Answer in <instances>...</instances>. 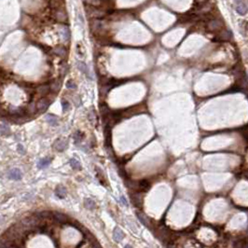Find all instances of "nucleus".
I'll return each mask as SVG.
<instances>
[{
	"label": "nucleus",
	"instance_id": "obj_28",
	"mask_svg": "<svg viewBox=\"0 0 248 248\" xmlns=\"http://www.w3.org/2000/svg\"><path fill=\"white\" fill-rule=\"evenodd\" d=\"M62 105H63V112H65V111H67L68 109H69V103L67 102V101H65V100H63L62 101Z\"/></svg>",
	"mask_w": 248,
	"mask_h": 248
},
{
	"label": "nucleus",
	"instance_id": "obj_7",
	"mask_svg": "<svg viewBox=\"0 0 248 248\" xmlns=\"http://www.w3.org/2000/svg\"><path fill=\"white\" fill-rule=\"evenodd\" d=\"M124 235H123V231L120 230L119 228H115L114 230V234H113V238H114V240L116 241L117 243H119L120 241H121L123 239Z\"/></svg>",
	"mask_w": 248,
	"mask_h": 248
},
{
	"label": "nucleus",
	"instance_id": "obj_34",
	"mask_svg": "<svg viewBox=\"0 0 248 248\" xmlns=\"http://www.w3.org/2000/svg\"><path fill=\"white\" fill-rule=\"evenodd\" d=\"M0 115H5V112H4V110L2 109L1 105H0Z\"/></svg>",
	"mask_w": 248,
	"mask_h": 248
},
{
	"label": "nucleus",
	"instance_id": "obj_17",
	"mask_svg": "<svg viewBox=\"0 0 248 248\" xmlns=\"http://www.w3.org/2000/svg\"><path fill=\"white\" fill-rule=\"evenodd\" d=\"M54 53L60 56V57H65L66 55V49L63 47H57L54 49Z\"/></svg>",
	"mask_w": 248,
	"mask_h": 248
},
{
	"label": "nucleus",
	"instance_id": "obj_14",
	"mask_svg": "<svg viewBox=\"0 0 248 248\" xmlns=\"http://www.w3.org/2000/svg\"><path fill=\"white\" fill-rule=\"evenodd\" d=\"M35 216H37L38 218H39V219H47V218L52 217V214H51V213L48 212V211H43V212L37 213V214H35Z\"/></svg>",
	"mask_w": 248,
	"mask_h": 248
},
{
	"label": "nucleus",
	"instance_id": "obj_11",
	"mask_svg": "<svg viewBox=\"0 0 248 248\" xmlns=\"http://www.w3.org/2000/svg\"><path fill=\"white\" fill-rule=\"evenodd\" d=\"M132 202L136 205V206H141V204H142V195L141 193L139 192H136V193H133L132 194Z\"/></svg>",
	"mask_w": 248,
	"mask_h": 248
},
{
	"label": "nucleus",
	"instance_id": "obj_20",
	"mask_svg": "<svg viewBox=\"0 0 248 248\" xmlns=\"http://www.w3.org/2000/svg\"><path fill=\"white\" fill-rule=\"evenodd\" d=\"M84 205H85V207L86 208H88V209H94L95 208V202H94V201H93L91 199H85V201H84Z\"/></svg>",
	"mask_w": 248,
	"mask_h": 248
},
{
	"label": "nucleus",
	"instance_id": "obj_32",
	"mask_svg": "<svg viewBox=\"0 0 248 248\" xmlns=\"http://www.w3.org/2000/svg\"><path fill=\"white\" fill-rule=\"evenodd\" d=\"M120 202H122V204L124 205V206H127V205H128V202H127V200L125 199V197H124V196H121V197H120Z\"/></svg>",
	"mask_w": 248,
	"mask_h": 248
},
{
	"label": "nucleus",
	"instance_id": "obj_1",
	"mask_svg": "<svg viewBox=\"0 0 248 248\" xmlns=\"http://www.w3.org/2000/svg\"><path fill=\"white\" fill-rule=\"evenodd\" d=\"M35 105H37L38 111H39V112H44V111H46L47 108L49 107V102L48 101V99H46V98H41L40 100H38V103L35 104Z\"/></svg>",
	"mask_w": 248,
	"mask_h": 248
},
{
	"label": "nucleus",
	"instance_id": "obj_9",
	"mask_svg": "<svg viewBox=\"0 0 248 248\" xmlns=\"http://www.w3.org/2000/svg\"><path fill=\"white\" fill-rule=\"evenodd\" d=\"M55 194L57 197H59L60 199H63L66 195V188L63 186H58L55 189Z\"/></svg>",
	"mask_w": 248,
	"mask_h": 248
},
{
	"label": "nucleus",
	"instance_id": "obj_31",
	"mask_svg": "<svg viewBox=\"0 0 248 248\" xmlns=\"http://www.w3.org/2000/svg\"><path fill=\"white\" fill-rule=\"evenodd\" d=\"M85 1L91 4V5H98L99 3H100V0H85Z\"/></svg>",
	"mask_w": 248,
	"mask_h": 248
},
{
	"label": "nucleus",
	"instance_id": "obj_4",
	"mask_svg": "<svg viewBox=\"0 0 248 248\" xmlns=\"http://www.w3.org/2000/svg\"><path fill=\"white\" fill-rule=\"evenodd\" d=\"M52 217L54 218V220L55 221H57L59 223H62V224H65L67 222V216L65 215H63L62 214V213H59V212H54L53 214H52Z\"/></svg>",
	"mask_w": 248,
	"mask_h": 248
},
{
	"label": "nucleus",
	"instance_id": "obj_6",
	"mask_svg": "<svg viewBox=\"0 0 248 248\" xmlns=\"http://www.w3.org/2000/svg\"><path fill=\"white\" fill-rule=\"evenodd\" d=\"M9 177L13 180H20L22 178V173L19 169H12L9 173Z\"/></svg>",
	"mask_w": 248,
	"mask_h": 248
},
{
	"label": "nucleus",
	"instance_id": "obj_18",
	"mask_svg": "<svg viewBox=\"0 0 248 248\" xmlns=\"http://www.w3.org/2000/svg\"><path fill=\"white\" fill-rule=\"evenodd\" d=\"M138 187H139V189L145 191V190H147L148 188H149L150 184L147 180H142V181L138 182Z\"/></svg>",
	"mask_w": 248,
	"mask_h": 248
},
{
	"label": "nucleus",
	"instance_id": "obj_30",
	"mask_svg": "<svg viewBox=\"0 0 248 248\" xmlns=\"http://www.w3.org/2000/svg\"><path fill=\"white\" fill-rule=\"evenodd\" d=\"M66 87L68 88V89H76V84L73 82V81H68L67 83H66Z\"/></svg>",
	"mask_w": 248,
	"mask_h": 248
},
{
	"label": "nucleus",
	"instance_id": "obj_29",
	"mask_svg": "<svg viewBox=\"0 0 248 248\" xmlns=\"http://www.w3.org/2000/svg\"><path fill=\"white\" fill-rule=\"evenodd\" d=\"M63 38L65 40H67L69 38V31L67 28H63Z\"/></svg>",
	"mask_w": 248,
	"mask_h": 248
},
{
	"label": "nucleus",
	"instance_id": "obj_21",
	"mask_svg": "<svg viewBox=\"0 0 248 248\" xmlns=\"http://www.w3.org/2000/svg\"><path fill=\"white\" fill-rule=\"evenodd\" d=\"M230 38H231V34L228 30H225V31L221 32L220 35H219V38H220L221 40H229Z\"/></svg>",
	"mask_w": 248,
	"mask_h": 248
},
{
	"label": "nucleus",
	"instance_id": "obj_24",
	"mask_svg": "<svg viewBox=\"0 0 248 248\" xmlns=\"http://www.w3.org/2000/svg\"><path fill=\"white\" fill-rule=\"evenodd\" d=\"M137 217L139 218V220L142 224H144L146 226H148V222H147V219H146V216L144 215V214H141V213H137L136 214Z\"/></svg>",
	"mask_w": 248,
	"mask_h": 248
},
{
	"label": "nucleus",
	"instance_id": "obj_23",
	"mask_svg": "<svg viewBox=\"0 0 248 248\" xmlns=\"http://www.w3.org/2000/svg\"><path fill=\"white\" fill-rule=\"evenodd\" d=\"M49 163H51V160L49 159H42L38 161V166L39 168H44V167H47Z\"/></svg>",
	"mask_w": 248,
	"mask_h": 248
},
{
	"label": "nucleus",
	"instance_id": "obj_27",
	"mask_svg": "<svg viewBox=\"0 0 248 248\" xmlns=\"http://www.w3.org/2000/svg\"><path fill=\"white\" fill-rule=\"evenodd\" d=\"M89 118H90V120H91V122L93 123V124H95V122L97 121V118H96V115H95V113L94 112H90V115H89Z\"/></svg>",
	"mask_w": 248,
	"mask_h": 248
},
{
	"label": "nucleus",
	"instance_id": "obj_33",
	"mask_svg": "<svg viewBox=\"0 0 248 248\" xmlns=\"http://www.w3.org/2000/svg\"><path fill=\"white\" fill-rule=\"evenodd\" d=\"M18 151H19L21 154H24V148L22 146V145H19V146H18Z\"/></svg>",
	"mask_w": 248,
	"mask_h": 248
},
{
	"label": "nucleus",
	"instance_id": "obj_16",
	"mask_svg": "<svg viewBox=\"0 0 248 248\" xmlns=\"http://www.w3.org/2000/svg\"><path fill=\"white\" fill-rule=\"evenodd\" d=\"M49 89L52 91V93H58L61 89V82L60 81H54L52 82L51 85H49Z\"/></svg>",
	"mask_w": 248,
	"mask_h": 248
},
{
	"label": "nucleus",
	"instance_id": "obj_35",
	"mask_svg": "<svg viewBox=\"0 0 248 248\" xmlns=\"http://www.w3.org/2000/svg\"><path fill=\"white\" fill-rule=\"evenodd\" d=\"M234 2H235L236 4H239V3H241V2H243V0H234Z\"/></svg>",
	"mask_w": 248,
	"mask_h": 248
},
{
	"label": "nucleus",
	"instance_id": "obj_22",
	"mask_svg": "<svg viewBox=\"0 0 248 248\" xmlns=\"http://www.w3.org/2000/svg\"><path fill=\"white\" fill-rule=\"evenodd\" d=\"M220 26V23H219L218 20H214L209 24V28L211 30H216Z\"/></svg>",
	"mask_w": 248,
	"mask_h": 248
},
{
	"label": "nucleus",
	"instance_id": "obj_12",
	"mask_svg": "<svg viewBox=\"0 0 248 248\" xmlns=\"http://www.w3.org/2000/svg\"><path fill=\"white\" fill-rule=\"evenodd\" d=\"M46 120L48 121V123L49 125H52V126H56V125H58V118L54 116V115H52V114H48L46 116Z\"/></svg>",
	"mask_w": 248,
	"mask_h": 248
},
{
	"label": "nucleus",
	"instance_id": "obj_26",
	"mask_svg": "<svg viewBox=\"0 0 248 248\" xmlns=\"http://www.w3.org/2000/svg\"><path fill=\"white\" fill-rule=\"evenodd\" d=\"M0 133L4 134V135H7V134H10V129L9 127L5 125V124H1L0 125Z\"/></svg>",
	"mask_w": 248,
	"mask_h": 248
},
{
	"label": "nucleus",
	"instance_id": "obj_13",
	"mask_svg": "<svg viewBox=\"0 0 248 248\" xmlns=\"http://www.w3.org/2000/svg\"><path fill=\"white\" fill-rule=\"evenodd\" d=\"M26 111V114L28 115H34L37 113L38 109H37V105H35V103H30L29 104L27 105V107L25 108Z\"/></svg>",
	"mask_w": 248,
	"mask_h": 248
},
{
	"label": "nucleus",
	"instance_id": "obj_10",
	"mask_svg": "<svg viewBox=\"0 0 248 248\" xmlns=\"http://www.w3.org/2000/svg\"><path fill=\"white\" fill-rule=\"evenodd\" d=\"M104 138H105L106 146H109L110 144H111V130H110L109 125L105 126V128H104Z\"/></svg>",
	"mask_w": 248,
	"mask_h": 248
},
{
	"label": "nucleus",
	"instance_id": "obj_19",
	"mask_svg": "<svg viewBox=\"0 0 248 248\" xmlns=\"http://www.w3.org/2000/svg\"><path fill=\"white\" fill-rule=\"evenodd\" d=\"M69 163H70L71 167H72L74 170H80L81 169V165L79 163V161L77 160H76V159H74V158L69 160Z\"/></svg>",
	"mask_w": 248,
	"mask_h": 248
},
{
	"label": "nucleus",
	"instance_id": "obj_8",
	"mask_svg": "<svg viewBox=\"0 0 248 248\" xmlns=\"http://www.w3.org/2000/svg\"><path fill=\"white\" fill-rule=\"evenodd\" d=\"M236 11L240 14V15H244L247 12V7L246 4L243 2H241L239 4H236Z\"/></svg>",
	"mask_w": 248,
	"mask_h": 248
},
{
	"label": "nucleus",
	"instance_id": "obj_5",
	"mask_svg": "<svg viewBox=\"0 0 248 248\" xmlns=\"http://www.w3.org/2000/svg\"><path fill=\"white\" fill-rule=\"evenodd\" d=\"M37 91H38V93L39 95H41V96L48 95L49 91H51V89H49V85H47V84L40 85V86L38 87Z\"/></svg>",
	"mask_w": 248,
	"mask_h": 248
},
{
	"label": "nucleus",
	"instance_id": "obj_15",
	"mask_svg": "<svg viewBox=\"0 0 248 248\" xmlns=\"http://www.w3.org/2000/svg\"><path fill=\"white\" fill-rule=\"evenodd\" d=\"M77 68H79L82 73H84L85 75L89 76V69H88L87 65H85V63H83V62H77Z\"/></svg>",
	"mask_w": 248,
	"mask_h": 248
},
{
	"label": "nucleus",
	"instance_id": "obj_3",
	"mask_svg": "<svg viewBox=\"0 0 248 248\" xmlns=\"http://www.w3.org/2000/svg\"><path fill=\"white\" fill-rule=\"evenodd\" d=\"M10 113L12 116H24L26 115V111L23 107H16V106L10 105Z\"/></svg>",
	"mask_w": 248,
	"mask_h": 248
},
{
	"label": "nucleus",
	"instance_id": "obj_25",
	"mask_svg": "<svg viewBox=\"0 0 248 248\" xmlns=\"http://www.w3.org/2000/svg\"><path fill=\"white\" fill-rule=\"evenodd\" d=\"M74 139H75L76 144H79L81 142V140L83 139V133H81L80 132H77L74 134Z\"/></svg>",
	"mask_w": 248,
	"mask_h": 248
},
{
	"label": "nucleus",
	"instance_id": "obj_2",
	"mask_svg": "<svg viewBox=\"0 0 248 248\" xmlns=\"http://www.w3.org/2000/svg\"><path fill=\"white\" fill-rule=\"evenodd\" d=\"M54 148L58 151H63L67 147V142L63 139H57L54 142Z\"/></svg>",
	"mask_w": 248,
	"mask_h": 248
}]
</instances>
